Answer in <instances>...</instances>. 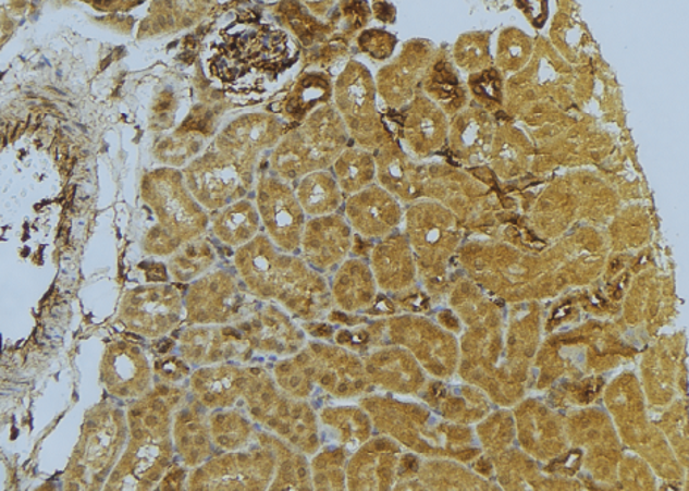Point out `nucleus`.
<instances>
[{"mask_svg": "<svg viewBox=\"0 0 689 491\" xmlns=\"http://www.w3.org/2000/svg\"><path fill=\"white\" fill-rule=\"evenodd\" d=\"M83 443L75 455L78 464L73 468L75 477L84 472H102L112 462L118 451V444L124 440V426L120 415L113 410L100 413L99 417L86 424Z\"/></svg>", "mask_w": 689, "mask_h": 491, "instance_id": "f03ea898", "label": "nucleus"}, {"mask_svg": "<svg viewBox=\"0 0 689 491\" xmlns=\"http://www.w3.org/2000/svg\"><path fill=\"white\" fill-rule=\"evenodd\" d=\"M157 371L161 372L162 379L176 381L183 379V372H186L187 369L183 367V363H176V360L171 359L157 364Z\"/></svg>", "mask_w": 689, "mask_h": 491, "instance_id": "f8f14e48", "label": "nucleus"}, {"mask_svg": "<svg viewBox=\"0 0 689 491\" xmlns=\"http://www.w3.org/2000/svg\"><path fill=\"white\" fill-rule=\"evenodd\" d=\"M249 431V424L237 414H216L212 418L213 438L221 447H242L239 444L246 442Z\"/></svg>", "mask_w": 689, "mask_h": 491, "instance_id": "9b49d317", "label": "nucleus"}, {"mask_svg": "<svg viewBox=\"0 0 689 491\" xmlns=\"http://www.w3.org/2000/svg\"><path fill=\"white\" fill-rule=\"evenodd\" d=\"M258 230V216L247 201L235 205L216 222L218 236L231 245L249 241Z\"/></svg>", "mask_w": 689, "mask_h": 491, "instance_id": "9d476101", "label": "nucleus"}, {"mask_svg": "<svg viewBox=\"0 0 689 491\" xmlns=\"http://www.w3.org/2000/svg\"><path fill=\"white\" fill-rule=\"evenodd\" d=\"M102 379L109 392L120 397H137L146 392L150 381L145 356L136 347L116 344L104 356Z\"/></svg>", "mask_w": 689, "mask_h": 491, "instance_id": "20e7f679", "label": "nucleus"}, {"mask_svg": "<svg viewBox=\"0 0 689 491\" xmlns=\"http://www.w3.org/2000/svg\"><path fill=\"white\" fill-rule=\"evenodd\" d=\"M259 205L262 217L272 236L281 247L293 250L300 242L304 212L294 199L292 191L283 184L269 182L260 184Z\"/></svg>", "mask_w": 689, "mask_h": 491, "instance_id": "f257e3e1", "label": "nucleus"}, {"mask_svg": "<svg viewBox=\"0 0 689 491\" xmlns=\"http://www.w3.org/2000/svg\"><path fill=\"white\" fill-rule=\"evenodd\" d=\"M337 229V221L334 218L310 222L306 233V254L318 266L334 263L343 254L342 236H334Z\"/></svg>", "mask_w": 689, "mask_h": 491, "instance_id": "6e6552de", "label": "nucleus"}, {"mask_svg": "<svg viewBox=\"0 0 689 491\" xmlns=\"http://www.w3.org/2000/svg\"><path fill=\"white\" fill-rule=\"evenodd\" d=\"M170 459L171 444L165 439L133 440L111 481L121 482L118 489H124L130 481L132 489H150L161 480Z\"/></svg>", "mask_w": 689, "mask_h": 491, "instance_id": "7ed1b4c3", "label": "nucleus"}, {"mask_svg": "<svg viewBox=\"0 0 689 491\" xmlns=\"http://www.w3.org/2000/svg\"><path fill=\"white\" fill-rule=\"evenodd\" d=\"M302 205L312 216L334 212L340 205L337 183L330 174H312L302 183L298 191Z\"/></svg>", "mask_w": 689, "mask_h": 491, "instance_id": "1a4fd4ad", "label": "nucleus"}, {"mask_svg": "<svg viewBox=\"0 0 689 491\" xmlns=\"http://www.w3.org/2000/svg\"><path fill=\"white\" fill-rule=\"evenodd\" d=\"M175 442L187 464H200L208 456V428L190 410H183L176 418Z\"/></svg>", "mask_w": 689, "mask_h": 491, "instance_id": "0eeeda50", "label": "nucleus"}, {"mask_svg": "<svg viewBox=\"0 0 689 491\" xmlns=\"http://www.w3.org/2000/svg\"><path fill=\"white\" fill-rule=\"evenodd\" d=\"M174 393V389H157V392L133 406L128 415L133 440L167 439L171 409L179 402Z\"/></svg>", "mask_w": 689, "mask_h": 491, "instance_id": "39448f33", "label": "nucleus"}, {"mask_svg": "<svg viewBox=\"0 0 689 491\" xmlns=\"http://www.w3.org/2000/svg\"><path fill=\"white\" fill-rule=\"evenodd\" d=\"M245 376L234 367L206 368L197 372L193 388L208 406L230 405L245 384Z\"/></svg>", "mask_w": 689, "mask_h": 491, "instance_id": "423d86ee", "label": "nucleus"}]
</instances>
